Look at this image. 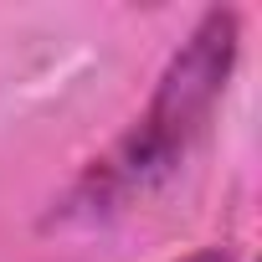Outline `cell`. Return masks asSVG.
<instances>
[{"label": "cell", "instance_id": "cell-1", "mask_svg": "<svg viewBox=\"0 0 262 262\" xmlns=\"http://www.w3.org/2000/svg\"><path fill=\"white\" fill-rule=\"evenodd\" d=\"M242 52V21L236 11H206L195 21V31L180 41V52L165 62L144 113L134 118V128L98 155L82 180L57 201L52 226H72V221H108L118 216L128 201H139L144 190H155L160 180H170L185 155L195 149V139L206 134V123L216 113V103L226 98L231 67Z\"/></svg>", "mask_w": 262, "mask_h": 262}, {"label": "cell", "instance_id": "cell-2", "mask_svg": "<svg viewBox=\"0 0 262 262\" xmlns=\"http://www.w3.org/2000/svg\"><path fill=\"white\" fill-rule=\"evenodd\" d=\"M180 262H236V252H231V247H201V252H190V257H180Z\"/></svg>", "mask_w": 262, "mask_h": 262}]
</instances>
